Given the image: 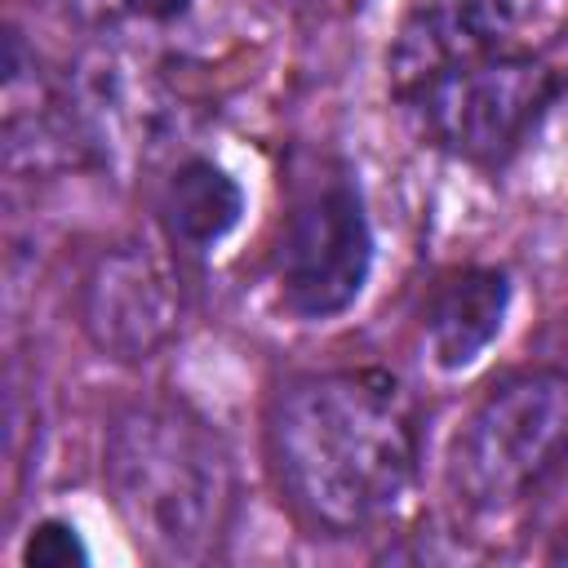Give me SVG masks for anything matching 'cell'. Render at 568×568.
Segmentation results:
<instances>
[{
    "label": "cell",
    "mask_w": 568,
    "mask_h": 568,
    "mask_svg": "<svg viewBox=\"0 0 568 568\" xmlns=\"http://www.w3.org/2000/svg\"><path fill=\"white\" fill-rule=\"evenodd\" d=\"M510 311V280L497 266L453 271L426 306V346L444 373L470 368L501 333Z\"/></svg>",
    "instance_id": "ba28073f"
},
{
    "label": "cell",
    "mask_w": 568,
    "mask_h": 568,
    "mask_svg": "<svg viewBox=\"0 0 568 568\" xmlns=\"http://www.w3.org/2000/svg\"><path fill=\"white\" fill-rule=\"evenodd\" d=\"M373 226L364 195L346 173L315 178L288 209L275 248L280 297L302 320L342 315L368 284Z\"/></svg>",
    "instance_id": "5b68a950"
},
{
    "label": "cell",
    "mask_w": 568,
    "mask_h": 568,
    "mask_svg": "<svg viewBox=\"0 0 568 568\" xmlns=\"http://www.w3.org/2000/svg\"><path fill=\"white\" fill-rule=\"evenodd\" d=\"M271 444L293 501L342 532L395 515L417 475V444L395 386L368 373L293 382L275 404Z\"/></svg>",
    "instance_id": "6da1fadb"
},
{
    "label": "cell",
    "mask_w": 568,
    "mask_h": 568,
    "mask_svg": "<svg viewBox=\"0 0 568 568\" xmlns=\"http://www.w3.org/2000/svg\"><path fill=\"white\" fill-rule=\"evenodd\" d=\"M106 493L133 541L164 564L213 550L231 510V457L186 408L142 404L115 417L102 448Z\"/></svg>",
    "instance_id": "7a4b0ae2"
},
{
    "label": "cell",
    "mask_w": 568,
    "mask_h": 568,
    "mask_svg": "<svg viewBox=\"0 0 568 568\" xmlns=\"http://www.w3.org/2000/svg\"><path fill=\"white\" fill-rule=\"evenodd\" d=\"M160 217H164V231L173 244H182L191 253H209L213 244H222L240 226L244 186L222 164L191 155L164 178Z\"/></svg>",
    "instance_id": "9c48e42d"
},
{
    "label": "cell",
    "mask_w": 568,
    "mask_h": 568,
    "mask_svg": "<svg viewBox=\"0 0 568 568\" xmlns=\"http://www.w3.org/2000/svg\"><path fill=\"white\" fill-rule=\"evenodd\" d=\"M510 18L515 0H417L390 49L395 89L408 98L444 67L497 53L501 36L510 31Z\"/></svg>",
    "instance_id": "52a82bcc"
},
{
    "label": "cell",
    "mask_w": 568,
    "mask_h": 568,
    "mask_svg": "<svg viewBox=\"0 0 568 568\" xmlns=\"http://www.w3.org/2000/svg\"><path fill=\"white\" fill-rule=\"evenodd\" d=\"M568 453V373L501 377L453 439V484L479 510L528 497Z\"/></svg>",
    "instance_id": "3957f363"
},
{
    "label": "cell",
    "mask_w": 568,
    "mask_h": 568,
    "mask_svg": "<svg viewBox=\"0 0 568 568\" xmlns=\"http://www.w3.org/2000/svg\"><path fill=\"white\" fill-rule=\"evenodd\" d=\"M22 564L27 568H80L89 564V546L67 519H40L22 541Z\"/></svg>",
    "instance_id": "30bf717a"
},
{
    "label": "cell",
    "mask_w": 568,
    "mask_h": 568,
    "mask_svg": "<svg viewBox=\"0 0 568 568\" xmlns=\"http://www.w3.org/2000/svg\"><path fill=\"white\" fill-rule=\"evenodd\" d=\"M80 315L102 355L124 364L151 359L178 328V280L151 244H111L84 275Z\"/></svg>",
    "instance_id": "8992f818"
},
{
    "label": "cell",
    "mask_w": 568,
    "mask_h": 568,
    "mask_svg": "<svg viewBox=\"0 0 568 568\" xmlns=\"http://www.w3.org/2000/svg\"><path fill=\"white\" fill-rule=\"evenodd\" d=\"M408 98L417 102L439 146L475 164H501L555 98V71L541 67L537 58L497 49L444 67Z\"/></svg>",
    "instance_id": "277c9868"
},
{
    "label": "cell",
    "mask_w": 568,
    "mask_h": 568,
    "mask_svg": "<svg viewBox=\"0 0 568 568\" xmlns=\"http://www.w3.org/2000/svg\"><path fill=\"white\" fill-rule=\"evenodd\" d=\"M133 18H146V22H178L186 9H191V0H120Z\"/></svg>",
    "instance_id": "8fae6325"
}]
</instances>
